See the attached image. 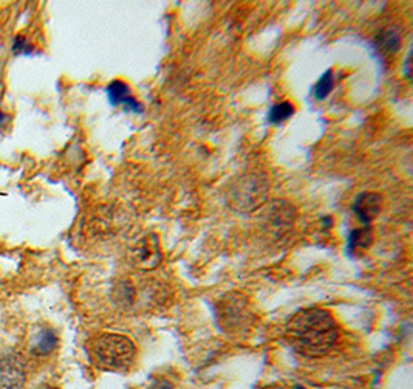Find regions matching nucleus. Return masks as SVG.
I'll return each mask as SVG.
<instances>
[{"label":"nucleus","mask_w":413,"mask_h":389,"mask_svg":"<svg viewBox=\"0 0 413 389\" xmlns=\"http://www.w3.org/2000/svg\"><path fill=\"white\" fill-rule=\"evenodd\" d=\"M339 337V328L332 313L308 307L299 310L285 329V338L288 345L297 354L311 358L327 355L336 345Z\"/></svg>","instance_id":"nucleus-1"},{"label":"nucleus","mask_w":413,"mask_h":389,"mask_svg":"<svg viewBox=\"0 0 413 389\" xmlns=\"http://www.w3.org/2000/svg\"><path fill=\"white\" fill-rule=\"evenodd\" d=\"M90 355L98 368L112 373H124L135 363L136 346L126 335L101 333L90 341Z\"/></svg>","instance_id":"nucleus-2"},{"label":"nucleus","mask_w":413,"mask_h":389,"mask_svg":"<svg viewBox=\"0 0 413 389\" xmlns=\"http://www.w3.org/2000/svg\"><path fill=\"white\" fill-rule=\"evenodd\" d=\"M218 328L229 337H245L255 324L251 301L242 292H229L215 304Z\"/></svg>","instance_id":"nucleus-3"},{"label":"nucleus","mask_w":413,"mask_h":389,"mask_svg":"<svg viewBox=\"0 0 413 389\" xmlns=\"http://www.w3.org/2000/svg\"><path fill=\"white\" fill-rule=\"evenodd\" d=\"M270 182L263 173H248L228 188V205L237 213H253L266 202Z\"/></svg>","instance_id":"nucleus-4"},{"label":"nucleus","mask_w":413,"mask_h":389,"mask_svg":"<svg viewBox=\"0 0 413 389\" xmlns=\"http://www.w3.org/2000/svg\"><path fill=\"white\" fill-rule=\"evenodd\" d=\"M132 258L135 266L144 271L157 268L163 261V253L157 234H148L133 248Z\"/></svg>","instance_id":"nucleus-5"},{"label":"nucleus","mask_w":413,"mask_h":389,"mask_svg":"<svg viewBox=\"0 0 413 389\" xmlns=\"http://www.w3.org/2000/svg\"><path fill=\"white\" fill-rule=\"evenodd\" d=\"M25 383V368L22 361L13 357L0 358V389H21Z\"/></svg>","instance_id":"nucleus-6"},{"label":"nucleus","mask_w":413,"mask_h":389,"mask_svg":"<svg viewBox=\"0 0 413 389\" xmlns=\"http://www.w3.org/2000/svg\"><path fill=\"white\" fill-rule=\"evenodd\" d=\"M382 197L376 193H362L353 202V213L364 225H370L379 216Z\"/></svg>","instance_id":"nucleus-7"},{"label":"nucleus","mask_w":413,"mask_h":389,"mask_svg":"<svg viewBox=\"0 0 413 389\" xmlns=\"http://www.w3.org/2000/svg\"><path fill=\"white\" fill-rule=\"evenodd\" d=\"M295 208L287 202H275L268 213V225L275 234H283L295 222Z\"/></svg>","instance_id":"nucleus-8"},{"label":"nucleus","mask_w":413,"mask_h":389,"mask_svg":"<svg viewBox=\"0 0 413 389\" xmlns=\"http://www.w3.org/2000/svg\"><path fill=\"white\" fill-rule=\"evenodd\" d=\"M107 96L112 106H124L126 111H131L133 113L143 112V106L133 96H131V89L123 81L110 83L107 87Z\"/></svg>","instance_id":"nucleus-9"},{"label":"nucleus","mask_w":413,"mask_h":389,"mask_svg":"<svg viewBox=\"0 0 413 389\" xmlns=\"http://www.w3.org/2000/svg\"><path fill=\"white\" fill-rule=\"evenodd\" d=\"M374 47L381 53H384L385 56L398 53L401 47V31L398 26L390 25L379 30V33L376 34V38H374Z\"/></svg>","instance_id":"nucleus-10"},{"label":"nucleus","mask_w":413,"mask_h":389,"mask_svg":"<svg viewBox=\"0 0 413 389\" xmlns=\"http://www.w3.org/2000/svg\"><path fill=\"white\" fill-rule=\"evenodd\" d=\"M373 242V230L370 225H365L362 228H356L348 234L347 248L350 255H361Z\"/></svg>","instance_id":"nucleus-11"},{"label":"nucleus","mask_w":413,"mask_h":389,"mask_svg":"<svg viewBox=\"0 0 413 389\" xmlns=\"http://www.w3.org/2000/svg\"><path fill=\"white\" fill-rule=\"evenodd\" d=\"M56 345H58L56 333L49 328H44L38 332V335L31 340V352L36 355H47L54 350Z\"/></svg>","instance_id":"nucleus-12"},{"label":"nucleus","mask_w":413,"mask_h":389,"mask_svg":"<svg viewBox=\"0 0 413 389\" xmlns=\"http://www.w3.org/2000/svg\"><path fill=\"white\" fill-rule=\"evenodd\" d=\"M295 115V106L290 101H282L279 104H274L268 112V123L270 124H280L287 121Z\"/></svg>","instance_id":"nucleus-13"},{"label":"nucleus","mask_w":413,"mask_h":389,"mask_svg":"<svg viewBox=\"0 0 413 389\" xmlns=\"http://www.w3.org/2000/svg\"><path fill=\"white\" fill-rule=\"evenodd\" d=\"M335 87V76H333V71L332 70H327L325 74L319 78L317 84L313 87V96L316 99H325L330 92H332Z\"/></svg>","instance_id":"nucleus-14"},{"label":"nucleus","mask_w":413,"mask_h":389,"mask_svg":"<svg viewBox=\"0 0 413 389\" xmlns=\"http://www.w3.org/2000/svg\"><path fill=\"white\" fill-rule=\"evenodd\" d=\"M33 45L29 42V39L25 36H16L13 45H11V51L14 54H31L33 53Z\"/></svg>","instance_id":"nucleus-15"},{"label":"nucleus","mask_w":413,"mask_h":389,"mask_svg":"<svg viewBox=\"0 0 413 389\" xmlns=\"http://www.w3.org/2000/svg\"><path fill=\"white\" fill-rule=\"evenodd\" d=\"M149 389H175V386H173L170 380L158 377L152 380V385L149 386Z\"/></svg>","instance_id":"nucleus-16"},{"label":"nucleus","mask_w":413,"mask_h":389,"mask_svg":"<svg viewBox=\"0 0 413 389\" xmlns=\"http://www.w3.org/2000/svg\"><path fill=\"white\" fill-rule=\"evenodd\" d=\"M410 59H412V51H409L407 59H406V67H404V75H406L407 79H410Z\"/></svg>","instance_id":"nucleus-17"},{"label":"nucleus","mask_w":413,"mask_h":389,"mask_svg":"<svg viewBox=\"0 0 413 389\" xmlns=\"http://www.w3.org/2000/svg\"><path fill=\"white\" fill-rule=\"evenodd\" d=\"M5 120H6V116L4 115L2 111H0V128H2V124L5 123Z\"/></svg>","instance_id":"nucleus-18"},{"label":"nucleus","mask_w":413,"mask_h":389,"mask_svg":"<svg viewBox=\"0 0 413 389\" xmlns=\"http://www.w3.org/2000/svg\"><path fill=\"white\" fill-rule=\"evenodd\" d=\"M292 389H307V388H304V386H300V385H297V386H295Z\"/></svg>","instance_id":"nucleus-19"}]
</instances>
